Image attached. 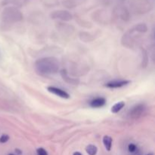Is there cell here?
I'll return each mask as SVG.
<instances>
[{
  "label": "cell",
  "mask_w": 155,
  "mask_h": 155,
  "mask_svg": "<svg viewBox=\"0 0 155 155\" xmlns=\"http://www.w3.org/2000/svg\"><path fill=\"white\" fill-rule=\"evenodd\" d=\"M86 151L89 155H96L98 152V148L94 145H89L86 148Z\"/></svg>",
  "instance_id": "52a82bcc"
},
{
  "label": "cell",
  "mask_w": 155,
  "mask_h": 155,
  "mask_svg": "<svg viewBox=\"0 0 155 155\" xmlns=\"http://www.w3.org/2000/svg\"><path fill=\"white\" fill-rule=\"evenodd\" d=\"M112 138L110 136H105L103 138V144H104V147H105L106 150L108 151H110L112 147Z\"/></svg>",
  "instance_id": "5b68a950"
},
{
  "label": "cell",
  "mask_w": 155,
  "mask_h": 155,
  "mask_svg": "<svg viewBox=\"0 0 155 155\" xmlns=\"http://www.w3.org/2000/svg\"><path fill=\"white\" fill-rule=\"evenodd\" d=\"M147 155H154V154L153 153H149V154H148Z\"/></svg>",
  "instance_id": "4fadbf2b"
},
{
  "label": "cell",
  "mask_w": 155,
  "mask_h": 155,
  "mask_svg": "<svg viewBox=\"0 0 155 155\" xmlns=\"http://www.w3.org/2000/svg\"><path fill=\"white\" fill-rule=\"evenodd\" d=\"M8 155H15V154H8Z\"/></svg>",
  "instance_id": "5bb4252c"
},
{
  "label": "cell",
  "mask_w": 155,
  "mask_h": 155,
  "mask_svg": "<svg viewBox=\"0 0 155 155\" xmlns=\"http://www.w3.org/2000/svg\"><path fill=\"white\" fill-rule=\"evenodd\" d=\"M37 155H48V152L43 148H39L36 150Z\"/></svg>",
  "instance_id": "9c48e42d"
},
{
  "label": "cell",
  "mask_w": 155,
  "mask_h": 155,
  "mask_svg": "<svg viewBox=\"0 0 155 155\" xmlns=\"http://www.w3.org/2000/svg\"><path fill=\"white\" fill-rule=\"evenodd\" d=\"M36 69L42 75L56 74L59 70V62L54 57L43 58L36 62Z\"/></svg>",
  "instance_id": "6da1fadb"
},
{
  "label": "cell",
  "mask_w": 155,
  "mask_h": 155,
  "mask_svg": "<svg viewBox=\"0 0 155 155\" xmlns=\"http://www.w3.org/2000/svg\"><path fill=\"white\" fill-rule=\"evenodd\" d=\"M9 140V136L7 135H2V136L0 137V142L1 143H5L8 141Z\"/></svg>",
  "instance_id": "30bf717a"
},
{
  "label": "cell",
  "mask_w": 155,
  "mask_h": 155,
  "mask_svg": "<svg viewBox=\"0 0 155 155\" xmlns=\"http://www.w3.org/2000/svg\"><path fill=\"white\" fill-rule=\"evenodd\" d=\"M130 83L129 80H114L107 83L105 85L106 87L110 88V89H117V88H121L124 86H127V84Z\"/></svg>",
  "instance_id": "3957f363"
},
{
  "label": "cell",
  "mask_w": 155,
  "mask_h": 155,
  "mask_svg": "<svg viewBox=\"0 0 155 155\" xmlns=\"http://www.w3.org/2000/svg\"><path fill=\"white\" fill-rule=\"evenodd\" d=\"M47 90H48L49 92H51V93L60 97V98H70V95L66 92V91L63 90V89H59V88L54 87V86H48V87L47 88Z\"/></svg>",
  "instance_id": "7a4b0ae2"
},
{
  "label": "cell",
  "mask_w": 155,
  "mask_h": 155,
  "mask_svg": "<svg viewBox=\"0 0 155 155\" xmlns=\"http://www.w3.org/2000/svg\"><path fill=\"white\" fill-rule=\"evenodd\" d=\"M15 151H17V152H18V154H21V151H19V150H18V149H17V150H15Z\"/></svg>",
  "instance_id": "7c38bea8"
},
{
  "label": "cell",
  "mask_w": 155,
  "mask_h": 155,
  "mask_svg": "<svg viewBox=\"0 0 155 155\" xmlns=\"http://www.w3.org/2000/svg\"><path fill=\"white\" fill-rule=\"evenodd\" d=\"M128 150L130 153H134L137 150V147H136V145L135 144L131 143L128 145Z\"/></svg>",
  "instance_id": "ba28073f"
},
{
  "label": "cell",
  "mask_w": 155,
  "mask_h": 155,
  "mask_svg": "<svg viewBox=\"0 0 155 155\" xmlns=\"http://www.w3.org/2000/svg\"><path fill=\"white\" fill-rule=\"evenodd\" d=\"M125 106V103L124 101H119V102L116 103L113 107H111V112L114 114H117L119 111H120Z\"/></svg>",
  "instance_id": "8992f818"
},
{
  "label": "cell",
  "mask_w": 155,
  "mask_h": 155,
  "mask_svg": "<svg viewBox=\"0 0 155 155\" xmlns=\"http://www.w3.org/2000/svg\"><path fill=\"white\" fill-rule=\"evenodd\" d=\"M73 155H83V154H82L80 152H75V153H74V154Z\"/></svg>",
  "instance_id": "8fae6325"
},
{
  "label": "cell",
  "mask_w": 155,
  "mask_h": 155,
  "mask_svg": "<svg viewBox=\"0 0 155 155\" xmlns=\"http://www.w3.org/2000/svg\"><path fill=\"white\" fill-rule=\"evenodd\" d=\"M106 104V100L104 98H96L92 100L90 102V106L93 108H98L101 107Z\"/></svg>",
  "instance_id": "277c9868"
}]
</instances>
